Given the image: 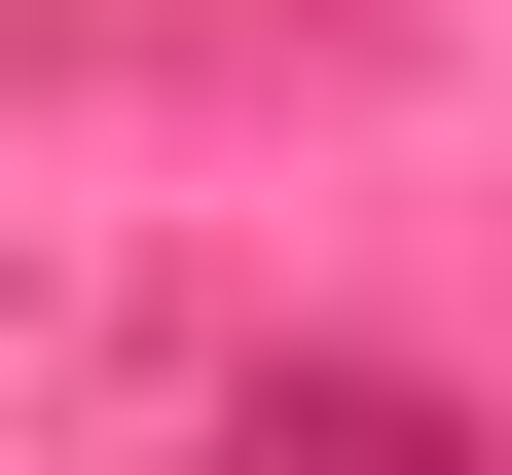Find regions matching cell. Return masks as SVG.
Wrapping results in <instances>:
<instances>
[{
  "label": "cell",
  "instance_id": "6da1fadb",
  "mask_svg": "<svg viewBox=\"0 0 512 475\" xmlns=\"http://www.w3.org/2000/svg\"><path fill=\"white\" fill-rule=\"evenodd\" d=\"M220 475H512V439H476V402H403V366H256Z\"/></svg>",
  "mask_w": 512,
  "mask_h": 475
}]
</instances>
